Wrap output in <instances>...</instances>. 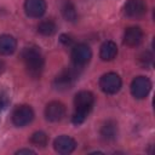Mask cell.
Segmentation results:
<instances>
[{"instance_id": "cell-15", "label": "cell", "mask_w": 155, "mask_h": 155, "mask_svg": "<svg viewBox=\"0 0 155 155\" xmlns=\"http://www.w3.org/2000/svg\"><path fill=\"white\" fill-rule=\"evenodd\" d=\"M101 134H102V137H103L104 139H107V140L114 139V138L116 137V134H117V126H116V124H115L114 121H111V120H108V121L102 126V128H101Z\"/></svg>"}, {"instance_id": "cell-9", "label": "cell", "mask_w": 155, "mask_h": 155, "mask_svg": "<svg viewBox=\"0 0 155 155\" xmlns=\"http://www.w3.org/2000/svg\"><path fill=\"white\" fill-rule=\"evenodd\" d=\"M64 115H65V108L61 102L57 101L50 102L45 108V116L51 122L61 121Z\"/></svg>"}, {"instance_id": "cell-18", "label": "cell", "mask_w": 155, "mask_h": 155, "mask_svg": "<svg viewBox=\"0 0 155 155\" xmlns=\"http://www.w3.org/2000/svg\"><path fill=\"white\" fill-rule=\"evenodd\" d=\"M47 140H48V138H47L46 133H44L41 131L33 133V136L30 137V142L38 147H45L47 144Z\"/></svg>"}, {"instance_id": "cell-11", "label": "cell", "mask_w": 155, "mask_h": 155, "mask_svg": "<svg viewBox=\"0 0 155 155\" xmlns=\"http://www.w3.org/2000/svg\"><path fill=\"white\" fill-rule=\"evenodd\" d=\"M24 11L27 16L31 18H39L46 11V1L45 0H25Z\"/></svg>"}, {"instance_id": "cell-13", "label": "cell", "mask_w": 155, "mask_h": 155, "mask_svg": "<svg viewBox=\"0 0 155 155\" xmlns=\"http://www.w3.org/2000/svg\"><path fill=\"white\" fill-rule=\"evenodd\" d=\"M17 48V41L12 35L4 34L0 35V54L8 56L12 54Z\"/></svg>"}, {"instance_id": "cell-3", "label": "cell", "mask_w": 155, "mask_h": 155, "mask_svg": "<svg viewBox=\"0 0 155 155\" xmlns=\"http://www.w3.org/2000/svg\"><path fill=\"white\" fill-rule=\"evenodd\" d=\"M79 68H65L64 70H62L53 80V86L54 88L59 90V91H64V90H69L71 88V86L75 84L76 79H78V70Z\"/></svg>"}, {"instance_id": "cell-17", "label": "cell", "mask_w": 155, "mask_h": 155, "mask_svg": "<svg viewBox=\"0 0 155 155\" xmlns=\"http://www.w3.org/2000/svg\"><path fill=\"white\" fill-rule=\"evenodd\" d=\"M62 15H63V17H64L67 21L74 22V21L76 19V17H78L76 10H75V6L73 5L71 1L65 0V1L62 4Z\"/></svg>"}, {"instance_id": "cell-20", "label": "cell", "mask_w": 155, "mask_h": 155, "mask_svg": "<svg viewBox=\"0 0 155 155\" xmlns=\"http://www.w3.org/2000/svg\"><path fill=\"white\" fill-rule=\"evenodd\" d=\"M16 154H35V151L31 149H19Z\"/></svg>"}, {"instance_id": "cell-10", "label": "cell", "mask_w": 155, "mask_h": 155, "mask_svg": "<svg viewBox=\"0 0 155 155\" xmlns=\"http://www.w3.org/2000/svg\"><path fill=\"white\" fill-rule=\"evenodd\" d=\"M53 147H54V150L58 154L67 155V154H70V153L74 151V149L76 147V143L71 137L63 134V136H59L54 139Z\"/></svg>"}, {"instance_id": "cell-14", "label": "cell", "mask_w": 155, "mask_h": 155, "mask_svg": "<svg viewBox=\"0 0 155 155\" xmlns=\"http://www.w3.org/2000/svg\"><path fill=\"white\" fill-rule=\"evenodd\" d=\"M117 54V46L114 41H105L102 44L99 50V57L102 61H111Z\"/></svg>"}, {"instance_id": "cell-1", "label": "cell", "mask_w": 155, "mask_h": 155, "mask_svg": "<svg viewBox=\"0 0 155 155\" xmlns=\"http://www.w3.org/2000/svg\"><path fill=\"white\" fill-rule=\"evenodd\" d=\"M94 104V96L90 91H80L74 97V107L75 111L73 114V124L80 125L82 124L90 111L92 110V107Z\"/></svg>"}, {"instance_id": "cell-4", "label": "cell", "mask_w": 155, "mask_h": 155, "mask_svg": "<svg viewBox=\"0 0 155 155\" xmlns=\"http://www.w3.org/2000/svg\"><path fill=\"white\" fill-rule=\"evenodd\" d=\"M121 85H122L121 78L113 71L102 75V78L99 79V87L107 94H114L119 92V90L121 88Z\"/></svg>"}, {"instance_id": "cell-5", "label": "cell", "mask_w": 155, "mask_h": 155, "mask_svg": "<svg viewBox=\"0 0 155 155\" xmlns=\"http://www.w3.org/2000/svg\"><path fill=\"white\" fill-rule=\"evenodd\" d=\"M92 57V51L88 45L86 44H78L73 47L71 51V61L74 67L76 68H82L85 67Z\"/></svg>"}, {"instance_id": "cell-16", "label": "cell", "mask_w": 155, "mask_h": 155, "mask_svg": "<svg viewBox=\"0 0 155 155\" xmlns=\"http://www.w3.org/2000/svg\"><path fill=\"white\" fill-rule=\"evenodd\" d=\"M57 30V25L51 19H46V21H41L38 25V31L41 34V35H45V36H51L56 33Z\"/></svg>"}, {"instance_id": "cell-12", "label": "cell", "mask_w": 155, "mask_h": 155, "mask_svg": "<svg viewBox=\"0 0 155 155\" xmlns=\"http://www.w3.org/2000/svg\"><path fill=\"white\" fill-rule=\"evenodd\" d=\"M143 41V31L139 27H128L124 33V44L134 47Z\"/></svg>"}, {"instance_id": "cell-7", "label": "cell", "mask_w": 155, "mask_h": 155, "mask_svg": "<svg viewBox=\"0 0 155 155\" xmlns=\"http://www.w3.org/2000/svg\"><path fill=\"white\" fill-rule=\"evenodd\" d=\"M34 119V111L29 105H19L12 113V122L17 127H24Z\"/></svg>"}, {"instance_id": "cell-8", "label": "cell", "mask_w": 155, "mask_h": 155, "mask_svg": "<svg viewBox=\"0 0 155 155\" xmlns=\"http://www.w3.org/2000/svg\"><path fill=\"white\" fill-rule=\"evenodd\" d=\"M147 12V4L144 0H128L124 6V13L128 18H140Z\"/></svg>"}, {"instance_id": "cell-19", "label": "cell", "mask_w": 155, "mask_h": 155, "mask_svg": "<svg viewBox=\"0 0 155 155\" xmlns=\"http://www.w3.org/2000/svg\"><path fill=\"white\" fill-rule=\"evenodd\" d=\"M61 42H62V44H64L65 46H68V45H71L73 39H71L70 36H68V35L63 34V35H61Z\"/></svg>"}, {"instance_id": "cell-2", "label": "cell", "mask_w": 155, "mask_h": 155, "mask_svg": "<svg viewBox=\"0 0 155 155\" xmlns=\"http://www.w3.org/2000/svg\"><path fill=\"white\" fill-rule=\"evenodd\" d=\"M22 61L27 69V73L38 79L44 70V56L38 47H25L22 51Z\"/></svg>"}, {"instance_id": "cell-6", "label": "cell", "mask_w": 155, "mask_h": 155, "mask_svg": "<svg viewBox=\"0 0 155 155\" xmlns=\"http://www.w3.org/2000/svg\"><path fill=\"white\" fill-rule=\"evenodd\" d=\"M151 90V82L145 76H137L131 82V93L137 99L145 98Z\"/></svg>"}]
</instances>
